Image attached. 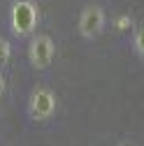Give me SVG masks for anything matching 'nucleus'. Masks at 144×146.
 I'll return each instance as SVG.
<instances>
[{"label":"nucleus","mask_w":144,"mask_h":146,"mask_svg":"<svg viewBox=\"0 0 144 146\" xmlns=\"http://www.w3.org/2000/svg\"><path fill=\"white\" fill-rule=\"evenodd\" d=\"M56 107H58V100H56V93L47 86H40L30 93V100H28V114L33 121H49L56 114Z\"/></svg>","instance_id":"nucleus-1"},{"label":"nucleus","mask_w":144,"mask_h":146,"mask_svg":"<svg viewBox=\"0 0 144 146\" xmlns=\"http://www.w3.org/2000/svg\"><path fill=\"white\" fill-rule=\"evenodd\" d=\"M9 23H12V33L16 37L30 35L35 30V26H37V9H35V5L28 3V0L14 3L12 12H9Z\"/></svg>","instance_id":"nucleus-2"},{"label":"nucleus","mask_w":144,"mask_h":146,"mask_svg":"<svg viewBox=\"0 0 144 146\" xmlns=\"http://www.w3.org/2000/svg\"><path fill=\"white\" fill-rule=\"evenodd\" d=\"M107 26V14L100 5H86L79 12V19H77V30L84 40H95L98 35L105 30Z\"/></svg>","instance_id":"nucleus-3"},{"label":"nucleus","mask_w":144,"mask_h":146,"mask_svg":"<svg viewBox=\"0 0 144 146\" xmlns=\"http://www.w3.org/2000/svg\"><path fill=\"white\" fill-rule=\"evenodd\" d=\"M53 56H56V44L49 35H35L30 46H28V58L33 63L35 70H47L53 63Z\"/></svg>","instance_id":"nucleus-4"},{"label":"nucleus","mask_w":144,"mask_h":146,"mask_svg":"<svg viewBox=\"0 0 144 146\" xmlns=\"http://www.w3.org/2000/svg\"><path fill=\"white\" fill-rule=\"evenodd\" d=\"M133 51L137 58L144 60V26H137L133 33Z\"/></svg>","instance_id":"nucleus-5"},{"label":"nucleus","mask_w":144,"mask_h":146,"mask_svg":"<svg viewBox=\"0 0 144 146\" xmlns=\"http://www.w3.org/2000/svg\"><path fill=\"white\" fill-rule=\"evenodd\" d=\"M133 16L128 14V12H123V14H119V16H114V21H112V26H114V30H119V33H125V30H130L133 28Z\"/></svg>","instance_id":"nucleus-6"},{"label":"nucleus","mask_w":144,"mask_h":146,"mask_svg":"<svg viewBox=\"0 0 144 146\" xmlns=\"http://www.w3.org/2000/svg\"><path fill=\"white\" fill-rule=\"evenodd\" d=\"M9 58H12V46L5 37H0V70L9 63Z\"/></svg>","instance_id":"nucleus-7"},{"label":"nucleus","mask_w":144,"mask_h":146,"mask_svg":"<svg viewBox=\"0 0 144 146\" xmlns=\"http://www.w3.org/2000/svg\"><path fill=\"white\" fill-rule=\"evenodd\" d=\"M5 93V81H3V77H0V95Z\"/></svg>","instance_id":"nucleus-8"},{"label":"nucleus","mask_w":144,"mask_h":146,"mask_svg":"<svg viewBox=\"0 0 144 146\" xmlns=\"http://www.w3.org/2000/svg\"><path fill=\"white\" fill-rule=\"evenodd\" d=\"M119 146H135V144H133V141H121Z\"/></svg>","instance_id":"nucleus-9"}]
</instances>
